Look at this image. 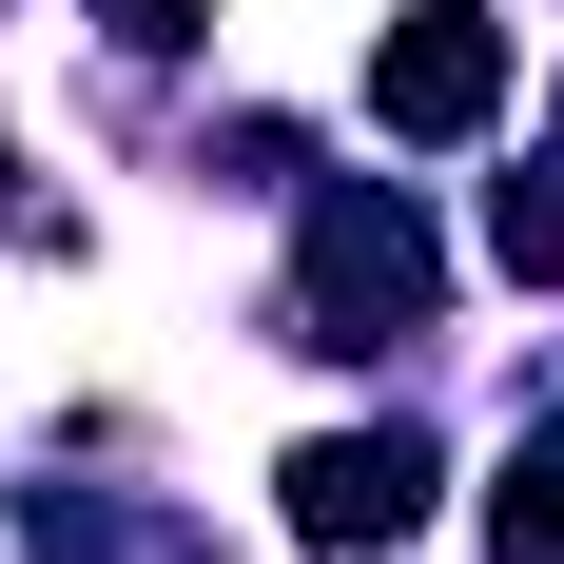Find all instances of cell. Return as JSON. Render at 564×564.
I'll return each mask as SVG.
<instances>
[{
  "label": "cell",
  "mask_w": 564,
  "mask_h": 564,
  "mask_svg": "<svg viewBox=\"0 0 564 564\" xmlns=\"http://www.w3.org/2000/svg\"><path fill=\"white\" fill-rule=\"evenodd\" d=\"M409 525H429V429H312V448H292V545L370 564V545H409Z\"/></svg>",
  "instance_id": "3957f363"
},
{
  "label": "cell",
  "mask_w": 564,
  "mask_h": 564,
  "mask_svg": "<svg viewBox=\"0 0 564 564\" xmlns=\"http://www.w3.org/2000/svg\"><path fill=\"white\" fill-rule=\"evenodd\" d=\"M98 20H117V40H137V58H175V40H195V20H215V0H98Z\"/></svg>",
  "instance_id": "8992f818"
},
{
  "label": "cell",
  "mask_w": 564,
  "mask_h": 564,
  "mask_svg": "<svg viewBox=\"0 0 564 564\" xmlns=\"http://www.w3.org/2000/svg\"><path fill=\"white\" fill-rule=\"evenodd\" d=\"M487 117H507V20H487V0H409L390 40H370V137L448 156V137H487Z\"/></svg>",
  "instance_id": "7a4b0ae2"
},
{
  "label": "cell",
  "mask_w": 564,
  "mask_h": 564,
  "mask_svg": "<svg viewBox=\"0 0 564 564\" xmlns=\"http://www.w3.org/2000/svg\"><path fill=\"white\" fill-rule=\"evenodd\" d=\"M292 332L312 350H390L429 332V215L390 175H312V234H292Z\"/></svg>",
  "instance_id": "6da1fadb"
},
{
  "label": "cell",
  "mask_w": 564,
  "mask_h": 564,
  "mask_svg": "<svg viewBox=\"0 0 564 564\" xmlns=\"http://www.w3.org/2000/svg\"><path fill=\"white\" fill-rule=\"evenodd\" d=\"M487 253H507V273H545V292H564V175H507V195H487Z\"/></svg>",
  "instance_id": "5b68a950"
},
{
  "label": "cell",
  "mask_w": 564,
  "mask_h": 564,
  "mask_svg": "<svg viewBox=\"0 0 564 564\" xmlns=\"http://www.w3.org/2000/svg\"><path fill=\"white\" fill-rule=\"evenodd\" d=\"M487 564H564V448H507V487H487Z\"/></svg>",
  "instance_id": "277c9868"
},
{
  "label": "cell",
  "mask_w": 564,
  "mask_h": 564,
  "mask_svg": "<svg viewBox=\"0 0 564 564\" xmlns=\"http://www.w3.org/2000/svg\"><path fill=\"white\" fill-rule=\"evenodd\" d=\"M0 215H20V156H0Z\"/></svg>",
  "instance_id": "52a82bcc"
}]
</instances>
